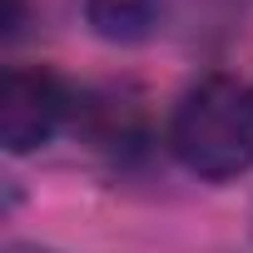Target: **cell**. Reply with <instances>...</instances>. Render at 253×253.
Segmentation results:
<instances>
[{"mask_svg":"<svg viewBox=\"0 0 253 253\" xmlns=\"http://www.w3.org/2000/svg\"><path fill=\"white\" fill-rule=\"evenodd\" d=\"M5 253H50V248H40V243H10Z\"/></svg>","mask_w":253,"mask_h":253,"instance_id":"4","label":"cell"},{"mask_svg":"<svg viewBox=\"0 0 253 253\" xmlns=\"http://www.w3.org/2000/svg\"><path fill=\"white\" fill-rule=\"evenodd\" d=\"M169 149L209 184L238 179L253 164V94L233 75L194 80L169 114Z\"/></svg>","mask_w":253,"mask_h":253,"instance_id":"1","label":"cell"},{"mask_svg":"<svg viewBox=\"0 0 253 253\" xmlns=\"http://www.w3.org/2000/svg\"><path fill=\"white\" fill-rule=\"evenodd\" d=\"M164 0H84V15L104 40H144L149 25L159 20Z\"/></svg>","mask_w":253,"mask_h":253,"instance_id":"3","label":"cell"},{"mask_svg":"<svg viewBox=\"0 0 253 253\" xmlns=\"http://www.w3.org/2000/svg\"><path fill=\"white\" fill-rule=\"evenodd\" d=\"M70 109L65 80L45 65H10L5 89H0V144L5 154H30L40 149Z\"/></svg>","mask_w":253,"mask_h":253,"instance_id":"2","label":"cell"}]
</instances>
